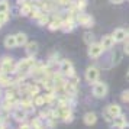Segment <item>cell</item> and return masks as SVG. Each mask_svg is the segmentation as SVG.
<instances>
[{"mask_svg":"<svg viewBox=\"0 0 129 129\" xmlns=\"http://www.w3.org/2000/svg\"><path fill=\"white\" fill-rule=\"evenodd\" d=\"M100 44H102V47H103L105 51H106V49H112L113 45H115V39H113V36H112V35H103V36H102Z\"/></svg>","mask_w":129,"mask_h":129,"instance_id":"obj_10","label":"cell"},{"mask_svg":"<svg viewBox=\"0 0 129 129\" xmlns=\"http://www.w3.org/2000/svg\"><path fill=\"white\" fill-rule=\"evenodd\" d=\"M61 26H62V22H59V20H58V22H51L48 28H49L51 30H55V29H59Z\"/></svg>","mask_w":129,"mask_h":129,"instance_id":"obj_22","label":"cell"},{"mask_svg":"<svg viewBox=\"0 0 129 129\" xmlns=\"http://www.w3.org/2000/svg\"><path fill=\"white\" fill-rule=\"evenodd\" d=\"M19 129H32V126H30V125H28V123H20Z\"/></svg>","mask_w":129,"mask_h":129,"instance_id":"obj_28","label":"cell"},{"mask_svg":"<svg viewBox=\"0 0 129 129\" xmlns=\"http://www.w3.org/2000/svg\"><path fill=\"white\" fill-rule=\"evenodd\" d=\"M73 119H74V116H73V113H70V115L64 119V122L65 123H70V122H73Z\"/></svg>","mask_w":129,"mask_h":129,"instance_id":"obj_27","label":"cell"},{"mask_svg":"<svg viewBox=\"0 0 129 129\" xmlns=\"http://www.w3.org/2000/svg\"><path fill=\"white\" fill-rule=\"evenodd\" d=\"M107 91H109V87H107L106 83L97 81L93 84V96L96 99H103V97H106Z\"/></svg>","mask_w":129,"mask_h":129,"instance_id":"obj_4","label":"cell"},{"mask_svg":"<svg viewBox=\"0 0 129 129\" xmlns=\"http://www.w3.org/2000/svg\"><path fill=\"white\" fill-rule=\"evenodd\" d=\"M125 123H128V122H126V116L122 113V115H119V116L113 117V120H112V126H113V128H116V129H120Z\"/></svg>","mask_w":129,"mask_h":129,"instance_id":"obj_13","label":"cell"},{"mask_svg":"<svg viewBox=\"0 0 129 129\" xmlns=\"http://www.w3.org/2000/svg\"><path fill=\"white\" fill-rule=\"evenodd\" d=\"M38 23L42 25V26H44V25H48V16L45 15V13H44V15H42L41 18L38 19Z\"/></svg>","mask_w":129,"mask_h":129,"instance_id":"obj_23","label":"cell"},{"mask_svg":"<svg viewBox=\"0 0 129 129\" xmlns=\"http://www.w3.org/2000/svg\"><path fill=\"white\" fill-rule=\"evenodd\" d=\"M18 47V42H16V36L15 35H7L5 38V48L7 49H13V48Z\"/></svg>","mask_w":129,"mask_h":129,"instance_id":"obj_15","label":"cell"},{"mask_svg":"<svg viewBox=\"0 0 129 129\" xmlns=\"http://www.w3.org/2000/svg\"><path fill=\"white\" fill-rule=\"evenodd\" d=\"M112 36H113L115 42H123V41H126V38H129V34H128V30L123 29V28H116L113 30Z\"/></svg>","mask_w":129,"mask_h":129,"instance_id":"obj_8","label":"cell"},{"mask_svg":"<svg viewBox=\"0 0 129 129\" xmlns=\"http://www.w3.org/2000/svg\"><path fill=\"white\" fill-rule=\"evenodd\" d=\"M120 99H122V102H129V90H125V91H122Z\"/></svg>","mask_w":129,"mask_h":129,"instance_id":"obj_25","label":"cell"},{"mask_svg":"<svg viewBox=\"0 0 129 129\" xmlns=\"http://www.w3.org/2000/svg\"><path fill=\"white\" fill-rule=\"evenodd\" d=\"M109 2H110L112 5H122L125 0H109Z\"/></svg>","mask_w":129,"mask_h":129,"instance_id":"obj_29","label":"cell"},{"mask_svg":"<svg viewBox=\"0 0 129 129\" xmlns=\"http://www.w3.org/2000/svg\"><path fill=\"white\" fill-rule=\"evenodd\" d=\"M84 41H86V44H88V45H91L93 44V35L91 34H84Z\"/></svg>","mask_w":129,"mask_h":129,"instance_id":"obj_24","label":"cell"},{"mask_svg":"<svg viewBox=\"0 0 129 129\" xmlns=\"http://www.w3.org/2000/svg\"><path fill=\"white\" fill-rule=\"evenodd\" d=\"M16 42H18V47H22V45H26L28 44V36H26V34H23V32H19V34H16Z\"/></svg>","mask_w":129,"mask_h":129,"instance_id":"obj_17","label":"cell"},{"mask_svg":"<svg viewBox=\"0 0 129 129\" xmlns=\"http://www.w3.org/2000/svg\"><path fill=\"white\" fill-rule=\"evenodd\" d=\"M86 81L90 83V84H94V83L99 81V77H100V71L97 67H88L87 70H86Z\"/></svg>","mask_w":129,"mask_h":129,"instance_id":"obj_5","label":"cell"},{"mask_svg":"<svg viewBox=\"0 0 129 129\" xmlns=\"http://www.w3.org/2000/svg\"><path fill=\"white\" fill-rule=\"evenodd\" d=\"M9 3H7V0H0V15H6L9 13Z\"/></svg>","mask_w":129,"mask_h":129,"instance_id":"obj_20","label":"cell"},{"mask_svg":"<svg viewBox=\"0 0 129 129\" xmlns=\"http://www.w3.org/2000/svg\"><path fill=\"white\" fill-rule=\"evenodd\" d=\"M103 47H102V44H97V42H93L91 45H88V51H87V54H88V57L90 58H99L100 55L103 54Z\"/></svg>","mask_w":129,"mask_h":129,"instance_id":"obj_6","label":"cell"},{"mask_svg":"<svg viewBox=\"0 0 129 129\" xmlns=\"http://www.w3.org/2000/svg\"><path fill=\"white\" fill-rule=\"evenodd\" d=\"M59 71L62 76H67L68 78H73L76 76V71H74V65L70 59H62L61 64H59Z\"/></svg>","mask_w":129,"mask_h":129,"instance_id":"obj_3","label":"cell"},{"mask_svg":"<svg viewBox=\"0 0 129 129\" xmlns=\"http://www.w3.org/2000/svg\"><path fill=\"white\" fill-rule=\"evenodd\" d=\"M13 84V80L9 77V74L0 73V87H9Z\"/></svg>","mask_w":129,"mask_h":129,"instance_id":"obj_16","label":"cell"},{"mask_svg":"<svg viewBox=\"0 0 129 129\" xmlns=\"http://www.w3.org/2000/svg\"><path fill=\"white\" fill-rule=\"evenodd\" d=\"M77 20H78V23L81 25V26H84V28H91V26H93V23H94L93 18H91L90 15H87V13H83V12L78 13Z\"/></svg>","mask_w":129,"mask_h":129,"instance_id":"obj_7","label":"cell"},{"mask_svg":"<svg viewBox=\"0 0 129 129\" xmlns=\"http://www.w3.org/2000/svg\"><path fill=\"white\" fill-rule=\"evenodd\" d=\"M28 94L29 96H38L39 94V86L38 84H30V86H28Z\"/></svg>","mask_w":129,"mask_h":129,"instance_id":"obj_19","label":"cell"},{"mask_svg":"<svg viewBox=\"0 0 129 129\" xmlns=\"http://www.w3.org/2000/svg\"><path fill=\"white\" fill-rule=\"evenodd\" d=\"M123 52L126 54V55H129V39H126L125 45H123Z\"/></svg>","mask_w":129,"mask_h":129,"instance_id":"obj_26","label":"cell"},{"mask_svg":"<svg viewBox=\"0 0 129 129\" xmlns=\"http://www.w3.org/2000/svg\"><path fill=\"white\" fill-rule=\"evenodd\" d=\"M120 129H129V123H125V125H123Z\"/></svg>","mask_w":129,"mask_h":129,"instance_id":"obj_30","label":"cell"},{"mask_svg":"<svg viewBox=\"0 0 129 129\" xmlns=\"http://www.w3.org/2000/svg\"><path fill=\"white\" fill-rule=\"evenodd\" d=\"M32 6L30 5H28V3H25V5H22V7H20V15L22 16H29V15H32Z\"/></svg>","mask_w":129,"mask_h":129,"instance_id":"obj_18","label":"cell"},{"mask_svg":"<svg viewBox=\"0 0 129 129\" xmlns=\"http://www.w3.org/2000/svg\"><path fill=\"white\" fill-rule=\"evenodd\" d=\"M34 105L35 106H44L45 105V99H44V96H41V94L35 96V97H34Z\"/></svg>","mask_w":129,"mask_h":129,"instance_id":"obj_21","label":"cell"},{"mask_svg":"<svg viewBox=\"0 0 129 129\" xmlns=\"http://www.w3.org/2000/svg\"><path fill=\"white\" fill-rule=\"evenodd\" d=\"M105 112L112 117V120H113V117L119 116V115H122V107L117 105V103H110V105L107 106L105 109Z\"/></svg>","mask_w":129,"mask_h":129,"instance_id":"obj_9","label":"cell"},{"mask_svg":"<svg viewBox=\"0 0 129 129\" xmlns=\"http://www.w3.org/2000/svg\"><path fill=\"white\" fill-rule=\"evenodd\" d=\"M38 51H39V48H38V44H36V42L32 41V42H28V44H26V54H28L29 57L34 58V55H36Z\"/></svg>","mask_w":129,"mask_h":129,"instance_id":"obj_14","label":"cell"},{"mask_svg":"<svg viewBox=\"0 0 129 129\" xmlns=\"http://www.w3.org/2000/svg\"><path fill=\"white\" fill-rule=\"evenodd\" d=\"M0 73L3 74H10V73H16V64L13 62V58L5 57L0 62Z\"/></svg>","mask_w":129,"mask_h":129,"instance_id":"obj_2","label":"cell"},{"mask_svg":"<svg viewBox=\"0 0 129 129\" xmlns=\"http://www.w3.org/2000/svg\"><path fill=\"white\" fill-rule=\"evenodd\" d=\"M83 122L86 123L87 126H91V125H94V123L97 122V115L94 112H87L84 115V117H83Z\"/></svg>","mask_w":129,"mask_h":129,"instance_id":"obj_12","label":"cell"},{"mask_svg":"<svg viewBox=\"0 0 129 129\" xmlns=\"http://www.w3.org/2000/svg\"><path fill=\"white\" fill-rule=\"evenodd\" d=\"M26 117H28V112L23 110L22 107H19V109H16V110L13 112V119H15L16 122L23 123L25 120H26Z\"/></svg>","mask_w":129,"mask_h":129,"instance_id":"obj_11","label":"cell"},{"mask_svg":"<svg viewBox=\"0 0 129 129\" xmlns=\"http://www.w3.org/2000/svg\"><path fill=\"white\" fill-rule=\"evenodd\" d=\"M34 67H35V59L32 57H28V58L22 59V61H19L16 64V73L19 76L25 77L26 74H29L30 71L34 70Z\"/></svg>","mask_w":129,"mask_h":129,"instance_id":"obj_1","label":"cell"},{"mask_svg":"<svg viewBox=\"0 0 129 129\" xmlns=\"http://www.w3.org/2000/svg\"><path fill=\"white\" fill-rule=\"evenodd\" d=\"M126 80L129 81V68H128V71H126Z\"/></svg>","mask_w":129,"mask_h":129,"instance_id":"obj_31","label":"cell"}]
</instances>
